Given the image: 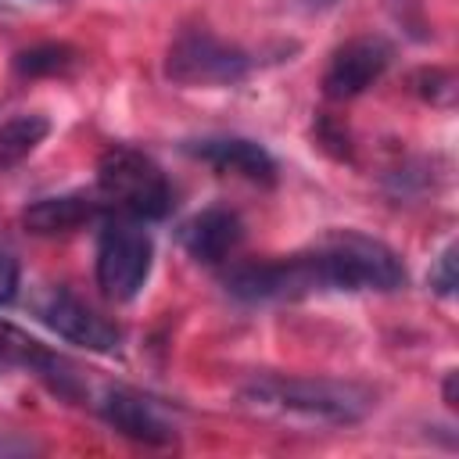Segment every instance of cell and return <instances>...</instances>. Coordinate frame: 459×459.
Listing matches in <instances>:
<instances>
[{
	"mask_svg": "<svg viewBox=\"0 0 459 459\" xmlns=\"http://www.w3.org/2000/svg\"><path fill=\"white\" fill-rule=\"evenodd\" d=\"M416 90H420V97H427V100H434V104H448L452 100V93H455V82H452V75L448 72H420L416 75Z\"/></svg>",
	"mask_w": 459,
	"mask_h": 459,
	"instance_id": "obj_15",
	"label": "cell"
},
{
	"mask_svg": "<svg viewBox=\"0 0 459 459\" xmlns=\"http://www.w3.org/2000/svg\"><path fill=\"white\" fill-rule=\"evenodd\" d=\"M18 452H32L29 441H4L0 437V455H18Z\"/></svg>",
	"mask_w": 459,
	"mask_h": 459,
	"instance_id": "obj_18",
	"label": "cell"
},
{
	"mask_svg": "<svg viewBox=\"0 0 459 459\" xmlns=\"http://www.w3.org/2000/svg\"><path fill=\"white\" fill-rule=\"evenodd\" d=\"M97 215H100V201H93L86 194H57V197H39V201L25 204L22 226L36 237H61V233L82 230Z\"/></svg>",
	"mask_w": 459,
	"mask_h": 459,
	"instance_id": "obj_12",
	"label": "cell"
},
{
	"mask_svg": "<svg viewBox=\"0 0 459 459\" xmlns=\"http://www.w3.org/2000/svg\"><path fill=\"white\" fill-rule=\"evenodd\" d=\"M186 151H190L194 158L208 161L212 169L244 176V179H251V183H273V179H276V161H273V154H269L262 143L244 140V136L194 140V143H186Z\"/></svg>",
	"mask_w": 459,
	"mask_h": 459,
	"instance_id": "obj_9",
	"label": "cell"
},
{
	"mask_svg": "<svg viewBox=\"0 0 459 459\" xmlns=\"http://www.w3.org/2000/svg\"><path fill=\"white\" fill-rule=\"evenodd\" d=\"M75 50L68 43H36L14 54V72L25 79H39V75H61L75 65Z\"/></svg>",
	"mask_w": 459,
	"mask_h": 459,
	"instance_id": "obj_14",
	"label": "cell"
},
{
	"mask_svg": "<svg viewBox=\"0 0 459 459\" xmlns=\"http://www.w3.org/2000/svg\"><path fill=\"white\" fill-rule=\"evenodd\" d=\"M244 409L287 427H348L369 416L373 391L326 377H255L240 387Z\"/></svg>",
	"mask_w": 459,
	"mask_h": 459,
	"instance_id": "obj_1",
	"label": "cell"
},
{
	"mask_svg": "<svg viewBox=\"0 0 459 459\" xmlns=\"http://www.w3.org/2000/svg\"><path fill=\"white\" fill-rule=\"evenodd\" d=\"M226 290L244 301H290L308 290H319L316 269L308 255L287 262H262V265H237L226 276Z\"/></svg>",
	"mask_w": 459,
	"mask_h": 459,
	"instance_id": "obj_7",
	"label": "cell"
},
{
	"mask_svg": "<svg viewBox=\"0 0 459 459\" xmlns=\"http://www.w3.org/2000/svg\"><path fill=\"white\" fill-rule=\"evenodd\" d=\"M18 294V262L0 247V305H11Z\"/></svg>",
	"mask_w": 459,
	"mask_h": 459,
	"instance_id": "obj_17",
	"label": "cell"
},
{
	"mask_svg": "<svg viewBox=\"0 0 459 459\" xmlns=\"http://www.w3.org/2000/svg\"><path fill=\"white\" fill-rule=\"evenodd\" d=\"M154 244L140 219L115 215L97 237V287L111 301H133L151 276Z\"/></svg>",
	"mask_w": 459,
	"mask_h": 459,
	"instance_id": "obj_4",
	"label": "cell"
},
{
	"mask_svg": "<svg viewBox=\"0 0 459 459\" xmlns=\"http://www.w3.org/2000/svg\"><path fill=\"white\" fill-rule=\"evenodd\" d=\"M36 316L39 323H47L57 337L82 344L90 351H115L122 344V330L115 323H108L100 312H93L86 301H79L72 290L65 287H50L36 298Z\"/></svg>",
	"mask_w": 459,
	"mask_h": 459,
	"instance_id": "obj_6",
	"label": "cell"
},
{
	"mask_svg": "<svg viewBox=\"0 0 459 459\" xmlns=\"http://www.w3.org/2000/svg\"><path fill=\"white\" fill-rule=\"evenodd\" d=\"M47 133H50V122L43 115H14L11 122H4L0 126V172L29 158L43 143Z\"/></svg>",
	"mask_w": 459,
	"mask_h": 459,
	"instance_id": "obj_13",
	"label": "cell"
},
{
	"mask_svg": "<svg viewBox=\"0 0 459 459\" xmlns=\"http://www.w3.org/2000/svg\"><path fill=\"white\" fill-rule=\"evenodd\" d=\"M100 416L122 437H133L140 445H169L172 441V427L161 420V412L133 391H108L100 402Z\"/></svg>",
	"mask_w": 459,
	"mask_h": 459,
	"instance_id": "obj_11",
	"label": "cell"
},
{
	"mask_svg": "<svg viewBox=\"0 0 459 459\" xmlns=\"http://www.w3.org/2000/svg\"><path fill=\"white\" fill-rule=\"evenodd\" d=\"M97 190L118 215H129L140 222L165 219L172 212V186L165 172L154 165V158H147L136 147L115 143L100 154Z\"/></svg>",
	"mask_w": 459,
	"mask_h": 459,
	"instance_id": "obj_3",
	"label": "cell"
},
{
	"mask_svg": "<svg viewBox=\"0 0 459 459\" xmlns=\"http://www.w3.org/2000/svg\"><path fill=\"white\" fill-rule=\"evenodd\" d=\"M391 65V47L380 39V36H359V39H348L344 47L333 50L330 65H326V75H323V93L330 100H348V97H359L362 90H369L384 68Z\"/></svg>",
	"mask_w": 459,
	"mask_h": 459,
	"instance_id": "obj_8",
	"label": "cell"
},
{
	"mask_svg": "<svg viewBox=\"0 0 459 459\" xmlns=\"http://www.w3.org/2000/svg\"><path fill=\"white\" fill-rule=\"evenodd\" d=\"M240 237H244V226L230 208H204L179 226V244L194 262H204V265H219L240 244Z\"/></svg>",
	"mask_w": 459,
	"mask_h": 459,
	"instance_id": "obj_10",
	"label": "cell"
},
{
	"mask_svg": "<svg viewBox=\"0 0 459 459\" xmlns=\"http://www.w3.org/2000/svg\"><path fill=\"white\" fill-rule=\"evenodd\" d=\"M445 405H448V409L459 405V402H455V373H448V380H445Z\"/></svg>",
	"mask_w": 459,
	"mask_h": 459,
	"instance_id": "obj_19",
	"label": "cell"
},
{
	"mask_svg": "<svg viewBox=\"0 0 459 459\" xmlns=\"http://www.w3.org/2000/svg\"><path fill=\"white\" fill-rule=\"evenodd\" d=\"M430 287H434L441 298L455 294V247H448V251L437 258V265L430 269Z\"/></svg>",
	"mask_w": 459,
	"mask_h": 459,
	"instance_id": "obj_16",
	"label": "cell"
},
{
	"mask_svg": "<svg viewBox=\"0 0 459 459\" xmlns=\"http://www.w3.org/2000/svg\"><path fill=\"white\" fill-rule=\"evenodd\" d=\"M308 262L316 269L319 287L330 290H398L405 287L402 258L377 237L359 230H333L312 251Z\"/></svg>",
	"mask_w": 459,
	"mask_h": 459,
	"instance_id": "obj_2",
	"label": "cell"
},
{
	"mask_svg": "<svg viewBox=\"0 0 459 459\" xmlns=\"http://www.w3.org/2000/svg\"><path fill=\"white\" fill-rule=\"evenodd\" d=\"M251 72V57L208 32H183L165 57V75L179 86H233Z\"/></svg>",
	"mask_w": 459,
	"mask_h": 459,
	"instance_id": "obj_5",
	"label": "cell"
}]
</instances>
